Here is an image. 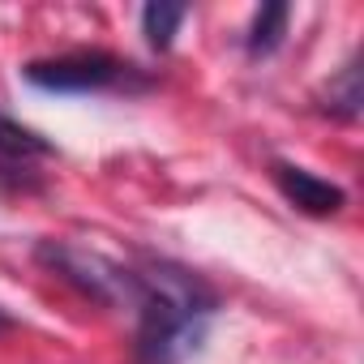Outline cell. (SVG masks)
<instances>
[{"instance_id": "5b68a950", "label": "cell", "mask_w": 364, "mask_h": 364, "mask_svg": "<svg viewBox=\"0 0 364 364\" xmlns=\"http://www.w3.org/2000/svg\"><path fill=\"white\" fill-rule=\"evenodd\" d=\"M317 107L334 120H355L364 107V82H360V56H351L317 95Z\"/></svg>"}, {"instance_id": "7a4b0ae2", "label": "cell", "mask_w": 364, "mask_h": 364, "mask_svg": "<svg viewBox=\"0 0 364 364\" xmlns=\"http://www.w3.org/2000/svg\"><path fill=\"white\" fill-rule=\"evenodd\" d=\"M22 77L48 95L150 90V77H141L137 65H129L112 52H69V56H52V60H31V65H22Z\"/></svg>"}, {"instance_id": "9c48e42d", "label": "cell", "mask_w": 364, "mask_h": 364, "mask_svg": "<svg viewBox=\"0 0 364 364\" xmlns=\"http://www.w3.org/2000/svg\"><path fill=\"white\" fill-rule=\"evenodd\" d=\"M0 330H14V317L9 313H0Z\"/></svg>"}, {"instance_id": "ba28073f", "label": "cell", "mask_w": 364, "mask_h": 364, "mask_svg": "<svg viewBox=\"0 0 364 364\" xmlns=\"http://www.w3.org/2000/svg\"><path fill=\"white\" fill-rule=\"evenodd\" d=\"M189 18V5H176V0H150V5L141 9V35L154 52H167L180 22Z\"/></svg>"}, {"instance_id": "277c9868", "label": "cell", "mask_w": 364, "mask_h": 364, "mask_svg": "<svg viewBox=\"0 0 364 364\" xmlns=\"http://www.w3.org/2000/svg\"><path fill=\"white\" fill-rule=\"evenodd\" d=\"M274 185H279V193H283L296 210H304V215H313V219L338 215L343 202H347V193H343L338 185H330V180H321V176H313V171H304V167H291V163H274Z\"/></svg>"}, {"instance_id": "6da1fadb", "label": "cell", "mask_w": 364, "mask_h": 364, "mask_svg": "<svg viewBox=\"0 0 364 364\" xmlns=\"http://www.w3.org/2000/svg\"><path fill=\"white\" fill-rule=\"evenodd\" d=\"M137 360L180 364L206 338V321L219 313V291L189 266L167 257H146L137 270Z\"/></svg>"}, {"instance_id": "52a82bcc", "label": "cell", "mask_w": 364, "mask_h": 364, "mask_svg": "<svg viewBox=\"0 0 364 364\" xmlns=\"http://www.w3.org/2000/svg\"><path fill=\"white\" fill-rule=\"evenodd\" d=\"M287 18H291V5H287V0H270V5H262V9L253 14L249 39H245V48H249L253 60H257V56H274V52L283 48Z\"/></svg>"}, {"instance_id": "8992f818", "label": "cell", "mask_w": 364, "mask_h": 364, "mask_svg": "<svg viewBox=\"0 0 364 364\" xmlns=\"http://www.w3.org/2000/svg\"><path fill=\"white\" fill-rule=\"evenodd\" d=\"M52 154V141L26 124H18L14 116L0 112V163H9V167H26L35 159H48Z\"/></svg>"}, {"instance_id": "3957f363", "label": "cell", "mask_w": 364, "mask_h": 364, "mask_svg": "<svg viewBox=\"0 0 364 364\" xmlns=\"http://www.w3.org/2000/svg\"><path fill=\"white\" fill-rule=\"evenodd\" d=\"M35 262L48 266L56 279H65L69 287H77L86 300L95 304H107V309H133L137 300V279L129 266L86 249V245H73V240H39L35 245Z\"/></svg>"}]
</instances>
